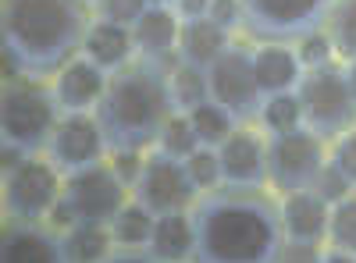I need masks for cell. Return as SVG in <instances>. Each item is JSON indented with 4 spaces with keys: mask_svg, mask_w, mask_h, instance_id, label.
Here are the masks:
<instances>
[{
    "mask_svg": "<svg viewBox=\"0 0 356 263\" xmlns=\"http://www.w3.org/2000/svg\"><path fill=\"white\" fill-rule=\"evenodd\" d=\"M0 263H68V256L54 228L8 221L0 239Z\"/></svg>",
    "mask_w": 356,
    "mask_h": 263,
    "instance_id": "cell-15",
    "label": "cell"
},
{
    "mask_svg": "<svg viewBox=\"0 0 356 263\" xmlns=\"http://www.w3.org/2000/svg\"><path fill=\"white\" fill-rule=\"evenodd\" d=\"M47 221H50V228H54V231H61V235H65L68 228H75V224H79V217H75V210H72V203H68L65 196L54 203V210H50V217H47Z\"/></svg>",
    "mask_w": 356,
    "mask_h": 263,
    "instance_id": "cell-38",
    "label": "cell"
},
{
    "mask_svg": "<svg viewBox=\"0 0 356 263\" xmlns=\"http://www.w3.org/2000/svg\"><path fill=\"white\" fill-rule=\"evenodd\" d=\"M328 249L356 256V192L328 210Z\"/></svg>",
    "mask_w": 356,
    "mask_h": 263,
    "instance_id": "cell-28",
    "label": "cell"
},
{
    "mask_svg": "<svg viewBox=\"0 0 356 263\" xmlns=\"http://www.w3.org/2000/svg\"><path fill=\"white\" fill-rule=\"evenodd\" d=\"M61 121V107L54 90L36 82H4L0 96V142L22 146L25 153L47 150V142Z\"/></svg>",
    "mask_w": 356,
    "mask_h": 263,
    "instance_id": "cell-5",
    "label": "cell"
},
{
    "mask_svg": "<svg viewBox=\"0 0 356 263\" xmlns=\"http://www.w3.org/2000/svg\"><path fill=\"white\" fill-rule=\"evenodd\" d=\"M47 160L68 178L86 167H97L107 160V142L100 132L97 114H61L50 142H47Z\"/></svg>",
    "mask_w": 356,
    "mask_h": 263,
    "instance_id": "cell-12",
    "label": "cell"
},
{
    "mask_svg": "<svg viewBox=\"0 0 356 263\" xmlns=\"http://www.w3.org/2000/svg\"><path fill=\"white\" fill-rule=\"evenodd\" d=\"M324 246H310V242H282L278 263H321Z\"/></svg>",
    "mask_w": 356,
    "mask_h": 263,
    "instance_id": "cell-37",
    "label": "cell"
},
{
    "mask_svg": "<svg viewBox=\"0 0 356 263\" xmlns=\"http://www.w3.org/2000/svg\"><path fill=\"white\" fill-rule=\"evenodd\" d=\"M82 4H97V0H82Z\"/></svg>",
    "mask_w": 356,
    "mask_h": 263,
    "instance_id": "cell-44",
    "label": "cell"
},
{
    "mask_svg": "<svg viewBox=\"0 0 356 263\" xmlns=\"http://www.w3.org/2000/svg\"><path fill=\"white\" fill-rule=\"evenodd\" d=\"M104 263H157L146 249H114Z\"/></svg>",
    "mask_w": 356,
    "mask_h": 263,
    "instance_id": "cell-40",
    "label": "cell"
},
{
    "mask_svg": "<svg viewBox=\"0 0 356 263\" xmlns=\"http://www.w3.org/2000/svg\"><path fill=\"white\" fill-rule=\"evenodd\" d=\"M292 50H296V57H300L303 71H310V68H321V65H332V61H335V46H332V36L324 33V28H317V33L303 36L300 43H292Z\"/></svg>",
    "mask_w": 356,
    "mask_h": 263,
    "instance_id": "cell-31",
    "label": "cell"
},
{
    "mask_svg": "<svg viewBox=\"0 0 356 263\" xmlns=\"http://www.w3.org/2000/svg\"><path fill=\"white\" fill-rule=\"evenodd\" d=\"M324 164H328V142L307 125L267 135V185L278 196L314 189Z\"/></svg>",
    "mask_w": 356,
    "mask_h": 263,
    "instance_id": "cell-7",
    "label": "cell"
},
{
    "mask_svg": "<svg viewBox=\"0 0 356 263\" xmlns=\"http://www.w3.org/2000/svg\"><path fill=\"white\" fill-rule=\"evenodd\" d=\"M203 75H207V96L218 107H225L239 125L260 121L264 93H260L257 71H253V46L232 43Z\"/></svg>",
    "mask_w": 356,
    "mask_h": 263,
    "instance_id": "cell-8",
    "label": "cell"
},
{
    "mask_svg": "<svg viewBox=\"0 0 356 263\" xmlns=\"http://www.w3.org/2000/svg\"><path fill=\"white\" fill-rule=\"evenodd\" d=\"M200 263H278V203L260 189H214L193 207Z\"/></svg>",
    "mask_w": 356,
    "mask_h": 263,
    "instance_id": "cell-1",
    "label": "cell"
},
{
    "mask_svg": "<svg viewBox=\"0 0 356 263\" xmlns=\"http://www.w3.org/2000/svg\"><path fill=\"white\" fill-rule=\"evenodd\" d=\"M260 125L267 135H278V132H292L303 125V110H300V96L296 93H278V96H267L260 107Z\"/></svg>",
    "mask_w": 356,
    "mask_h": 263,
    "instance_id": "cell-27",
    "label": "cell"
},
{
    "mask_svg": "<svg viewBox=\"0 0 356 263\" xmlns=\"http://www.w3.org/2000/svg\"><path fill=\"white\" fill-rule=\"evenodd\" d=\"M232 46V33L211 18H189L182 22V33H178V61L196 68V71H207L218 57Z\"/></svg>",
    "mask_w": 356,
    "mask_h": 263,
    "instance_id": "cell-20",
    "label": "cell"
},
{
    "mask_svg": "<svg viewBox=\"0 0 356 263\" xmlns=\"http://www.w3.org/2000/svg\"><path fill=\"white\" fill-rule=\"evenodd\" d=\"M61 196H65V174L43 157H29L11 174H4V214H8V221L43 224Z\"/></svg>",
    "mask_w": 356,
    "mask_h": 263,
    "instance_id": "cell-9",
    "label": "cell"
},
{
    "mask_svg": "<svg viewBox=\"0 0 356 263\" xmlns=\"http://www.w3.org/2000/svg\"><path fill=\"white\" fill-rule=\"evenodd\" d=\"M93 114L100 121L107 153L157 146L168 118L178 114L171 100V85H168V68L136 57L129 68L111 75L107 93Z\"/></svg>",
    "mask_w": 356,
    "mask_h": 263,
    "instance_id": "cell-3",
    "label": "cell"
},
{
    "mask_svg": "<svg viewBox=\"0 0 356 263\" xmlns=\"http://www.w3.org/2000/svg\"><path fill=\"white\" fill-rule=\"evenodd\" d=\"M328 164H332L335 171H342L346 178L353 182V189H356V128L342 132V135L328 146Z\"/></svg>",
    "mask_w": 356,
    "mask_h": 263,
    "instance_id": "cell-34",
    "label": "cell"
},
{
    "mask_svg": "<svg viewBox=\"0 0 356 263\" xmlns=\"http://www.w3.org/2000/svg\"><path fill=\"white\" fill-rule=\"evenodd\" d=\"M324 33L332 36L335 57L346 65L356 57V0H335L328 22H324Z\"/></svg>",
    "mask_w": 356,
    "mask_h": 263,
    "instance_id": "cell-25",
    "label": "cell"
},
{
    "mask_svg": "<svg viewBox=\"0 0 356 263\" xmlns=\"http://www.w3.org/2000/svg\"><path fill=\"white\" fill-rule=\"evenodd\" d=\"M168 85H171V100H175L178 114H189L193 107L211 100V96H207V75L189 68V65H182V61L168 71Z\"/></svg>",
    "mask_w": 356,
    "mask_h": 263,
    "instance_id": "cell-26",
    "label": "cell"
},
{
    "mask_svg": "<svg viewBox=\"0 0 356 263\" xmlns=\"http://www.w3.org/2000/svg\"><path fill=\"white\" fill-rule=\"evenodd\" d=\"M342 71H346V82H349V90H353V96H356V57L342 65Z\"/></svg>",
    "mask_w": 356,
    "mask_h": 263,
    "instance_id": "cell-42",
    "label": "cell"
},
{
    "mask_svg": "<svg viewBox=\"0 0 356 263\" xmlns=\"http://www.w3.org/2000/svg\"><path fill=\"white\" fill-rule=\"evenodd\" d=\"M178 33H182V18H178L175 8H146V15L132 25L139 57L168 71H171V61L178 57Z\"/></svg>",
    "mask_w": 356,
    "mask_h": 263,
    "instance_id": "cell-17",
    "label": "cell"
},
{
    "mask_svg": "<svg viewBox=\"0 0 356 263\" xmlns=\"http://www.w3.org/2000/svg\"><path fill=\"white\" fill-rule=\"evenodd\" d=\"M146 4H150V8H175L178 0H146Z\"/></svg>",
    "mask_w": 356,
    "mask_h": 263,
    "instance_id": "cell-43",
    "label": "cell"
},
{
    "mask_svg": "<svg viewBox=\"0 0 356 263\" xmlns=\"http://www.w3.org/2000/svg\"><path fill=\"white\" fill-rule=\"evenodd\" d=\"M178 18L189 22V18H207V11H211V0H178L175 4Z\"/></svg>",
    "mask_w": 356,
    "mask_h": 263,
    "instance_id": "cell-39",
    "label": "cell"
},
{
    "mask_svg": "<svg viewBox=\"0 0 356 263\" xmlns=\"http://www.w3.org/2000/svg\"><path fill=\"white\" fill-rule=\"evenodd\" d=\"M154 224L157 217L143 207V203L129 199L125 203V210L118 214L107 228H111V239L118 249H146L150 246V235H154Z\"/></svg>",
    "mask_w": 356,
    "mask_h": 263,
    "instance_id": "cell-23",
    "label": "cell"
},
{
    "mask_svg": "<svg viewBox=\"0 0 356 263\" xmlns=\"http://www.w3.org/2000/svg\"><path fill=\"white\" fill-rule=\"evenodd\" d=\"M82 57H89L100 71L114 75L129 68L139 50H136V40H132V28L125 25H114V22H89L86 28V40H82Z\"/></svg>",
    "mask_w": 356,
    "mask_h": 263,
    "instance_id": "cell-18",
    "label": "cell"
},
{
    "mask_svg": "<svg viewBox=\"0 0 356 263\" xmlns=\"http://www.w3.org/2000/svg\"><path fill=\"white\" fill-rule=\"evenodd\" d=\"M243 33L253 43H300L328 22L335 0H239Z\"/></svg>",
    "mask_w": 356,
    "mask_h": 263,
    "instance_id": "cell-6",
    "label": "cell"
},
{
    "mask_svg": "<svg viewBox=\"0 0 356 263\" xmlns=\"http://www.w3.org/2000/svg\"><path fill=\"white\" fill-rule=\"evenodd\" d=\"M221 182L228 189H264L267 185V135L253 132L250 125L235 128L221 146Z\"/></svg>",
    "mask_w": 356,
    "mask_h": 263,
    "instance_id": "cell-13",
    "label": "cell"
},
{
    "mask_svg": "<svg viewBox=\"0 0 356 263\" xmlns=\"http://www.w3.org/2000/svg\"><path fill=\"white\" fill-rule=\"evenodd\" d=\"M328 203L314 189L289 192L278 199V217H282V235L285 242H310L321 246L328 239Z\"/></svg>",
    "mask_w": 356,
    "mask_h": 263,
    "instance_id": "cell-16",
    "label": "cell"
},
{
    "mask_svg": "<svg viewBox=\"0 0 356 263\" xmlns=\"http://www.w3.org/2000/svg\"><path fill=\"white\" fill-rule=\"evenodd\" d=\"M200 189L196 182L189 178V167L186 160H175L161 150H154L146 157V167L139 174V182L132 189V199L143 203L154 217L161 214H182V210H193L200 203Z\"/></svg>",
    "mask_w": 356,
    "mask_h": 263,
    "instance_id": "cell-10",
    "label": "cell"
},
{
    "mask_svg": "<svg viewBox=\"0 0 356 263\" xmlns=\"http://www.w3.org/2000/svg\"><path fill=\"white\" fill-rule=\"evenodd\" d=\"M296 96H300L303 125L317 132L324 142H335L342 132L356 128V96L339 61L303 71L300 85H296Z\"/></svg>",
    "mask_w": 356,
    "mask_h": 263,
    "instance_id": "cell-4",
    "label": "cell"
},
{
    "mask_svg": "<svg viewBox=\"0 0 356 263\" xmlns=\"http://www.w3.org/2000/svg\"><path fill=\"white\" fill-rule=\"evenodd\" d=\"M157 263H189L196 260V224H193V210L182 214H161L154 224L150 246H146Z\"/></svg>",
    "mask_w": 356,
    "mask_h": 263,
    "instance_id": "cell-21",
    "label": "cell"
},
{
    "mask_svg": "<svg viewBox=\"0 0 356 263\" xmlns=\"http://www.w3.org/2000/svg\"><path fill=\"white\" fill-rule=\"evenodd\" d=\"M207 18L218 22L225 33H235V28H243V4H239V0H211Z\"/></svg>",
    "mask_w": 356,
    "mask_h": 263,
    "instance_id": "cell-36",
    "label": "cell"
},
{
    "mask_svg": "<svg viewBox=\"0 0 356 263\" xmlns=\"http://www.w3.org/2000/svg\"><path fill=\"white\" fill-rule=\"evenodd\" d=\"M154 150H161V153H168L175 160H189L200 150V139H196V132L189 125V114H171Z\"/></svg>",
    "mask_w": 356,
    "mask_h": 263,
    "instance_id": "cell-29",
    "label": "cell"
},
{
    "mask_svg": "<svg viewBox=\"0 0 356 263\" xmlns=\"http://www.w3.org/2000/svg\"><path fill=\"white\" fill-rule=\"evenodd\" d=\"M82 0H4L0 4V43H4V71L11 78L43 82L57 75L86 40Z\"/></svg>",
    "mask_w": 356,
    "mask_h": 263,
    "instance_id": "cell-2",
    "label": "cell"
},
{
    "mask_svg": "<svg viewBox=\"0 0 356 263\" xmlns=\"http://www.w3.org/2000/svg\"><path fill=\"white\" fill-rule=\"evenodd\" d=\"M253 71L264 100L278 93H296V85L303 78V65L292 46L285 43H257L253 46Z\"/></svg>",
    "mask_w": 356,
    "mask_h": 263,
    "instance_id": "cell-19",
    "label": "cell"
},
{
    "mask_svg": "<svg viewBox=\"0 0 356 263\" xmlns=\"http://www.w3.org/2000/svg\"><path fill=\"white\" fill-rule=\"evenodd\" d=\"M65 199L72 203V210L79 217V224H111L129 203V189L118 182V174L111 171V164H97L86 167L79 174L65 178Z\"/></svg>",
    "mask_w": 356,
    "mask_h": 263,
    "instance_id": "cell-11",
    "label": "cell"
},
{
    "mask_svg": "<svg viewBox=\"0 0 356 263\" xmlns=\"http://www.w3.org/2000/svg\"><path fill=\"white\" fill-rule=\"evenodd\" d=\"M107 164L118 174V182L132 192L136 182H139V174H143V167H146V157H143V150H114V153H107Z\"/></svg>",
    "mask_w": 356,
    "mask_h": 263,
    "instance_id": "cell-35",
    "label": "cell"
},
{
    "mask_svg": "<svg viewBox=\"0 0 356 263\" xmlns=\"http://www.w3.org/2000/svg\"><path fill=\"white\" fill-rule=\"evenodd\" d=\"M186 167H189V178L196 182L200 192H214L218 185H225V182H221V160H218V150H207V146H200V150L186 160Z\"/></svg>",
    "mask_w": 356,
    "mask_h": 263,
    "instance_id": "cell-30",
    "label": "cell"
},
{
    "mask_svg": "<svg viewBox=\"0 0 356 263\" xmlns=\"http://www.w3.org/2000/svg\"><path fill=\"white\" fill-rule=\"evenodd\" d=\"M314 192L328 203V207H335V203H342V199L353 196L356 189H353V182L346 178L342 171H335L332 164H324V171L317 174V182H314Z\"/></svg>",
    "mask_w": 356,
    "mask_h": 263,
    "instance_id": "cell-33",
    "label": "cell"
},
{
    "mask_svg": "<svg viewBox=\"0 0 356 263\" xmlns=\"http://www.w3.org/2000/svg\"><path fill=\"white\" fill-rule=\"evenodd\" d=\"M321 263H356V256H349V253H339V249H324Z\"/></svg>",
    "mask_w": 356,
    "mask_h": 263,
    "instance_id": "cell-41",
    "label": "cell"
},
{
    "mask_svg": "<svg viewBox=\"0 0 356 263\" xmlns=\"http://www.w3.org/2000/svg\"><path fill=\"white\" fill-rule=\"evenodd\" d=\"M189 263H200V260H189Z\"/></svg>",
    "mask_w": 356,
    "mask_h": 263,
    "instance_id": "cell-45",
    "label": "cell"
},
{
    "mask_svg": "<svg viewBox=\"0 0 356 263\" xmlns=\"http://www.w3.org/2000/svg\"><path fill=\"white\" fill-rule=\"evenodd\" d=\"M61 242H65L68 263H104L114 253L111 228L104 224H75L61 235Z\"/></svg>",
    "mask_w": 356,
    "mask_h": 263,
    "instance_id": "cell-22",
    "label": "cell"
},
{
    "mask_svg": "<svg viewBox=\"0 0 356 263\" xmlns=\"http://www.w3.org/2000/svg\"><path fill=\"white\" fill-rule=\"evenodd\" d=\"M97 18L100 22H114V25H125V28H132L143 15H146V0H97Z\"/></svg>",
    "mask_w": 356,
    "mask_h": 263,
    "instance_id": "cell-32",
    "label": "cell"
},
{
    "mask_svg": "<svg viewBox=\"0 0 356 263\" xmlns=\"http://www.w3.org/2000/svg\"><path fill=\"white\" fill-rule=\"evenodd\" d=\"M107 82H111V75L79 53L75 61H68L54 75L50 90H54V100L61 107V114H93L107 93Z\"/></svg>",
    "mask_w": 356,
    "mask_h": 263,
    "instance_id": "cell-14",
    "label": "cell"
},
{
    "mask_svg": "<svg viewBox=\"0 0 356 263\" xmlns=\"http://www.w3.org/2000/svg\"><path fill=\"white\" fill-rule=\"evenodd\" d=\"M189 125H193L200 146H207V150H218V146H221L235 128H243V125L235 121L225 107H218L214 100H207V103L193 107V110H189Z\"/></svg>",
    "mask_w": 356,
    "mask_h": 263,
    "instance_id": "cell-24",
    "label": "cell"
}]
</instances>
